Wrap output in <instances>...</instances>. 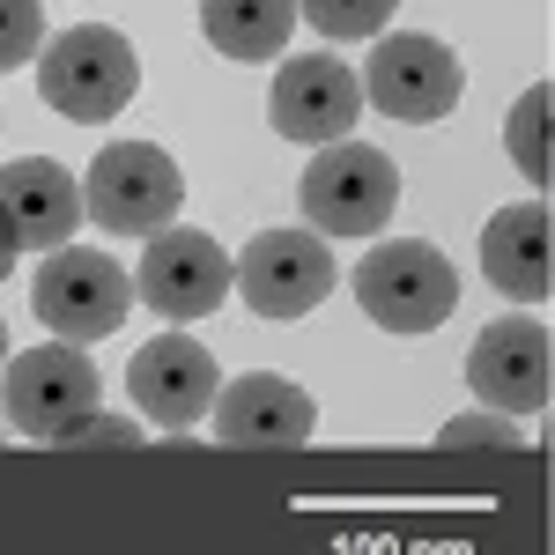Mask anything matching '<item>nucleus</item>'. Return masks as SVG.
<instances>
[{
	"instance_id": "22",
	"label": "nucleus",
	"mask_w": 555,
	"mask_h": 555,
	"mask_svg": "<svg viewBox=\"0 0 555 555\" xmlns=\"http://www.w3.org/2000/svg\"><path fill=\"white\" fill-rule=\"evenodd\" d=\"M15 253H23V245H15V230H8V215H0V282L15 274Z\"/></svg>"
},
{
	"instance_id": "11",
	"label": "nucleus",
	"mask_w": 555,
	"mask_h": 555,
	"mask_svg": "<svg viewBox=\"0 0 555 555\" xmlns=\"http://www.w3.org/2000/svg\"><path fill=\"white\" fill-rule=\"evenodd\" d=\"M311 423H319L311 392L274 371H245V378L215 385L208 408L215 444H230V452H297V444H311Z\"/></svg>"
},
{
	"instance_id": "2",
	"label": "nucleus",
	"mask_w": 555,
	"mask_h": 555,
	"mask_svg": "<svg viewBox=\"0 0 555 555\" xmlns=\"http://www.w3.org/2000/svg\"><path fill=\"white\" fill-rule=\"evenodd\" d=\"M356 304L378 319L385 334H429L452 319L460 304V274L437 245H415V237H385L356 259Z\"/></svg>"
},
{
	"instance_id": "19",
	"label": "nucleus",
	"mask_w": 555,
	"mask_h": 555,
	"mask_svg": "<svg viewBox=\"0 0 555 555\" xmlns=\"http://www.w3.org/2000/svg\"><path fill=\"white\" fill-rule=\"evenodd\" d=\"M38 44H44V8L38 0H0V75L38 60Z\"/></svg>"
},
{
	"instance_id": "21",
	"label": "nucleus",
	"mask_w": 555,
	"mask_h": 555,
	"mask_svg": "<svg viewBox=\"0 0 555 555\" xmlns=\"http://www.w3.org/2000/svg\"><path fill=\"white\" fill-rule=\"evenodd\" d=\"M67 444H89V452H127V444H141V423H127V415H89Z\"/></svg>"
},
{
	"instance_id": "9",
	"label": "nucleus",
	"mask_w": 555,
	"mask_h": 555,
	"mask_svg": "<svg viewBox=\"0 0 555 555\" xmlns=\"http://www.w3.org/2000/svg\"><path fill=\"white\" fill-rule=\"evenodd\" d=\"M334 282H341L334 245L311 237V230H259L237 253V289L259 319H304L334 297Z\"/></svg>"
},
{
	"instance_id": "1",
	"label": "nucleus",
	"mask_w": 555,
	"mask_h": 555,
	"mask_svg": "<svg viewBox=\"0 0 555 555\" xmlns=\"http://www.w3.org/2000/svg\"><path fill=\"white\" fill-rule=\"evenodd\" d=\"M133 89H141V60L112 23H75L52 44H38V96L60 119H82V127L119 119Z\"/></svg>"
},
{
	"instance_id": "17",
	"label": "nucleus",
	"mask_w": 555,
	"mask_h": 555,
	"mask_svg": "<svg viewBox=\"0 0 555 555\" xmlns=\"http://www.w3.org/2000/svg\"><path fill=\"white\" fill-rule=\"evenodd\" d=\"M548 104H555V89L533 82V89L512 104V127H504V141H512V164L533 178V193L548 185Z\"/></svg>"
},
{
	"instance_id": "15",
	"label": "nucleus",
	"mask_w": 555,
	"mask_h": 555,
	"mask_svg": "<svg viewBox=\"0 0 555 555\" xmlns=\"http://www.w3.org/2000/svg\"><path fill=\"white\" fill-rule=\"evenodd\" d=\"M555 237H548V201L533 193V201H512V208L489 215V230H481V274L504 289V297H526L541 304L555 282Z\"/></svg>"
},
{
	"instance_id": "16",
	"label": "nucleus",
	"mask_w": 555,
	"mask_h": 555,
	"mask_svg": "<svg viewBox=\"0 0 555 555\" xmlns=\"http://www.w3.org/2000/svg\"><path fill=\"white\" fill-rule=\"evenodd\" d=\"M201 30L222 60H282L297 30V0H201Z\"/></svg>"
},
{
	"instance_id": "4",
	"label": "nucleus",
	"mask_w": 555,
	"mask_h": 555,
	"mask_svg": "<svg viewBox=\"0 0 555 555\" xmlns=\"http://www.w3.org/2000/svg\"><path fill=\"white\" fill-rule=\"evenodd\" d=\"M178 201H185V178L156 141H112V149H96V164L82 178V215L104 222L112 237L164 230L178 215Z\"/></svg>"
},
{
	"instance_id": "8",
	"label": "nucleus",
	"mask_w": 555,
	"mask_h": 555,
	"mask_svg": "<svg viewBox=\"0 0 555 555\" xmlns=\"http://www.w3.org/2000/svg\"><path fill=\"white\" fill-rule=\"evenodd\" d=\"M230 282H237V259L215 245L208 230H149V253L133 267V297L156 304L171 326H193V319H208L215 304L230 297Z\"/></svg>"
},
{
	"instance_id": "13",
	"label": "nucleus",
	"mask_w": 555,
	"mask_h": 555,
	"mask_svg": "<svg viewBox=\"0 0 555 555\" xmlns=\"http://www.w3.org/2000/svg\"><path fill=\"white\" fill-rule=\"evenodd\" d=\"M215 385H222L215 378V356L201 341H185V334H156L127 371L133 408H141L156 429H171V437H185V429L215 408Z\"/></svg>"
},
{
	"instance_id": "6",
	"label": "nucleus",
	"mask_w": 555,
	"mask_h": 555,
	"mask_svg": "<svg viewBox=\"0 0 555 555\" xmlns=\"http://www.w3.org/2000/svg\"><path fill=\"white\" fill-rule=\"evenodd\" d=\"M96 392H104V378L82 356V341H44L8 363V415L38 444H67L96 415Z\"/></svg>"
},
{
	"instance_id": "12",
	"label": "nucleus",
	"mask_w": 555,
	"mask_h": 555,
	"mask_svg": "<svg viewBox=\"0 0 555 555\" xmlns=\"http://www.w3.org/2000/svg\"><path fill=\"white\" fill-rule=\"evenodd\" d=\"M548 326L541 311H512L496 326L474 334V356H467V378L474 392L496 408V415H541L548 408Z\"/></svg>"
},
{
	"instance_id": "23",
	"label": "nucleus",
	"mask_w": 555,
	"mask_h": 555,
	"mask_svg": "<svg viewBox=\"0 0 555 555\" xmlns=\"http://www.w3.org/2000/svg\"><path fill=\"white\" fill-rule=\"evenodd\" d=\"M0 356H8V326H0Z\"/></svg>"
},
{
	"instance_id": "7",
	"label": "nucleus",
	"mask_w": 555,
	"mask_h": 555,
	"mask_svg": "<svg viewBox=\"0 0 555 555\" xmlns=\"http://www.w3.org/2000/svg\"><path fill=\"white\" fill-rule=\"evenodd\" d=\"M460 82L467 75H460L452 44L423 38V30H385L363 60V104H378L400 127H437L460 104Z\"/></svg>"
},
{
	"instance_id": "3",
	"label": "nucleus",
	"mask_w": 555,
	"mask_h": 555,
	"mask_svg": "<svg viewBox=\"0 0 555 555\" xmlns=\"http://www.w3.org/2000/svg\"><path fill=\"white\" fill-rule=\"evenodd\" d=\"M400 201V171L392 156L371 149V141H326L304 171V215L319 237H378L385 215Z\"/></svg>"
},
{
	"instance_id": "5",
	"label": "nucleus",
	"mask_w": 555,
	"mask_h": 555,
	"mask_svg": "<svg viewBox=\"0 0 555 555\" xmlns=\"http://www.w3.org/2000/svg\"><path fill=\"white\" fill-rule=\"evenodd\" d=\"M30 304L38 319L60 334V341H104L133 304V274L119 259H104L96 245H52L30 282Z\"/></svg>"
},
{
	"instance_id": "10",
	"label": "nucleus",
	"mask_w": 555,
	"mask_h": 555,
	"mask_svg": "<svg viewBox=\"0 0 555 555\" xmlns=\"http://www.w3.org/2000/svg\"><path fill=\"white\" fill-rule=\"evenodd\" d=\"M356 112H363V82H356L348 60H334V52H297V60L274 67L267 119H274L282 141H311V149L348 141L356 133Z\"/></svg>"
},
{
	"instance_id": "14",
	"label": "nucleus",
	"mask_w": 555,
	"mask_h": 555,
	"mask_svg": "<svg viewBox=\"0 0 555 555\" xmlns=\"http://www.w3.org/2000/svg\"><path fill=\"white\" fill-rule=\"evenodd\" d=\"M0 215H8L23 253H52L82 222V185L52 156H15V164H0Z\"/></svg>"
},
{
	"instance_id": "20",
	"label": "nucleus",
	"mask_w": 555,
	"mask_h": 555,
	"mask_svg": "<svg viewBox=\"0 0 555 555\" xmlns=\"http://www.w3.org/2000/svg\"><path fill=\"white\" fill-rule=\"evenodd\" d=\"M437 444H444V452H467V444H489V452H518V423H504V415H460V423L437 429Z\"/></svg>"
},
{
	"instance_id": "18",
	"label": "nucleus",
	"mask_w": 555,
	"mask_h": 555,
	"mask_svg": "<svg viewBox=\"0 0 555 555\" xmlns=\"http://www.w3.org/2000/svg\"><path fill=\"white\" fill-rule=\"evenodd\" d=\"M297 8L319 38H378L400 0H297Z\"/></svg>"
}]
</instances>
